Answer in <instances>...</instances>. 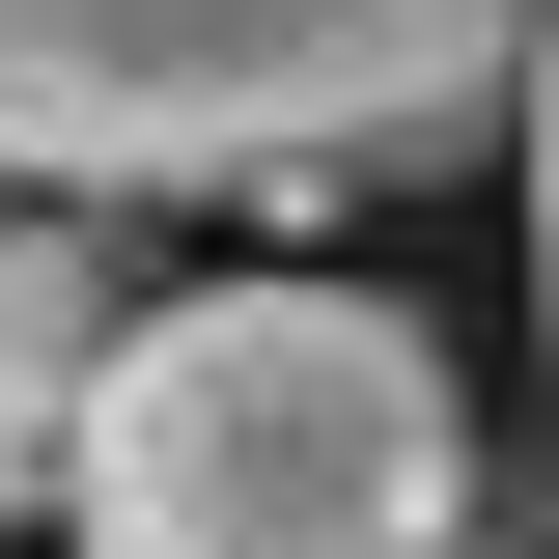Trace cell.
I'll return each mask as SVG.
<instances>
[{
	"instance_id": "obj_1",
	"label": "cell",
	"mask_w": 559,
	"mask_h": 559,
	"mask_svg": "<svg viewBox=\"0 0 559 559\" xmlns=\"http://www.w3.org/2000/svg\"><path fill=\"white\" fill-rule=\"evenodd\" d=\"M84 559H448L476 532V392L364 280H168L140 364L84 392Z\"/></svg>"
},
{
	"instance_id": "obj_2",
	"label": "cell",
	"mask_w": 559,
	"mask_h": 559,
	"mask_svg": "<svg viewBox=\"0 0 559 559\" xmlns=\"http://www.w3.org/2000/svg\"><path fill=\"white\" fill-rule=\"evenodd\" d=\"M532 112V0H0V197H364Z\"/></svg>"
},
{
	"instance_id": "obj_4",
	"label": "cell",
	"mask_w": 559,
	"mask_h": 559,
	"mask_svg": "<svg viewBox=\"0 0 559 559\" xmlns=\"http://www.w3.org/2000/svg\"><path fill=\"white\" fill-rule=\"evenodd\" d=\"M532 336H559V0H532Z\"/></svg>"
},
{
	"instance_id": "obj_3",
	"label": "cell",
	"mask_w": 559,
	"mask_h": 559,
	"mask_svg": "<svg viewBox=\"0 0 559 559\" xmlns=\"http://www.w3.org/2000/svg\"><path fill=\"white\" fill-rule=\"evenodd\" d=\"M140 308H168L140 280V197H28L0 224V532L84 476V392L140 364Z\"/></svg>"
}]
</instances>
